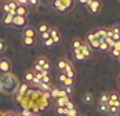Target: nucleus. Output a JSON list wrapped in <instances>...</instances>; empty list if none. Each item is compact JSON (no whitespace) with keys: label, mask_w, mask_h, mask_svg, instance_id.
Here are the masks:
<instances>
[{"label":"nucleus","mask_w":120,"mask_h":116,"mask_svg":"<svg viewBox=\"0 0 120 116\" xmlns=\"http://www.w3.org/2000/svg\"><path fill=\"white\" fill-rule=\"evenodd\" d=\"M106 29L108 28H97V29L93 31L94 32V36H95L99 42H104L106 39Z\"/></svg>","instance_id":"nucleus-10"},{"label":"nucleus","mask_w":120,"mask_h":116,"mask_svg":"<svg viewBox=\"0 0 120 116\" xmlns=\"http://www.w3.org/2000/svg\"><path fill=\"white\" fill-rule=\"evenodd\" d=\"M17 7H18V3L15 0H6L3 3V12L4 14H10V12H14L15 14Z\"/></svg>","instance_id":"nucleus-4"},{"label":"nucleus","mask_w":120,"mask_h":116,"mask_svg":"<svg viewBox=\"0 0 120 116\" xmlns=\"http://www.w3.org/2000/svg\"><path fill=\"white\" fill-rule=\"evenodd\" d=\"M93 101V95L90 93H87V94H84V102H87V104H90Z\"/></svg>","instance_id":"nucleus-33"},{"label":"nucleus","mask_w":120,"mask_h":116,"mask_svg":"<svg viewBox=\"0 0 120 116\" xmlns=\"http://www.w3.org/2000/svg\"><path fill=\"white\" fill-rule=\"evenodd\" d=\"M77 1H79V3H82V4H84V6H86V4H87V1H88V0H77Z\"/></svg>","instance_id":"nucleus-46"},{"label":"nucleus","mask_w":120,"mask_h":116,"mask_svg":"<svg viewBox=\"0 0 120 116\" xmlns=\"http://www.w3.org/2000/svg\"><path fill=\"white\" fill-rule=\"evenodd\" d=\"M6 48H7V44H6V42H4L3 39H0V53H3Z\"/></svg>","instance_id":"nucleus-34"},{"label":"nucleus","mask_w":120,"mask_h":116,"mask_svg":"<svg viewBox=\"0 0 120 116\" xmlns=\"http://www.w3.org/2000/svg\"><path fill=\"white\" fill-rule=\"evenodd\" d=\"M15 15H19V17H28V7L26 6H21L18 4L17 10H15Z\"/></svg>","instance_id":"nucleus-14"},{"label":"nucleus","mask_w":120,"mask_h":116,"mask_svg":"<svg viewBox=\"0 0 120 116\" xmlns=\"http://www.w3.org/2000/svg\"><path fill=\"white\" fill-rule=\"evenodd\" d=\"M22 36H25V37H35V39H37V29L32 28V26H26V28L24 29V32H22Z\"/></svg>","instance_id":"nucleus-12"},{"label":"nucleus","mask_w":120,"mask_h":116,"mask_svg":"<svg viewBox=\"0 0 120 116\" xmlns=\"http://www.w3.org/2000/svg\"><path fill=\"white\" fill-rule=\"evenodd\" d=\"M35 64H36V65H39V66H41V68H43V70H46V72H48V70H50V68H51V64H50L48 58L44 57V55L37 57L36 61H35Z\"/></svg>","instance_id":"nucleus-6"},{"label":"nucleus","mask_w":120,"mask_h":116,"mask_svg":"<svg viewBox=\"0 0 120 116\" xmlns=\"http://www.w3.org/2000/svg\"><path fill=\"white\" fill-rule=\"evenodd\" d=\"M66 116H77V111L76 109H71V111H68Z\"/></svg>","instance_id":"nucleus-43"},{"label":"nucleus","mask_w":120,"mask_h":116,"mask_svg":"<svg viewBox=\"0 0 120 116\" xmlns=\"http://www.w3.org/2000/svg\"><path fill=\"white\" fill-rule=\"evenodd\" d=\"M0 93H3V89H1V86H0Z\"/></svg>","instance_id":"nucleus-48"},{"label":"nucleus","mask_w":120,"mask_h":116,"mask_svg":"<svg viewBox=\"0 0 120 116\" xmlns=\"http://www.w3.org/2000/svg\"><path fill=\"white\" fill-rule=\"evenodd\" d=\"M86 7H87L88 12H91V14H98V12L102 10V1H101V0H93V1H90V3H87Z\"/></svg>","instance_id":"nucleus-3"},{"label":"nucleus","mask_w":120,"mask_h":116,"mask_svg":"<svg viewBox=\"0 0 120 116\" xmlns=\"http://www.w3.org/2000/svg\"><path fill=\"white\" fill-rule=\"evenodd\" d=\"M80 51H82V54L84 55V58L87 59V58H90L91 55H93V48L90 47V44L87 43V42H84L83 44H82V47L79 48Z\"/></svg>","instance_id":"nucleus-8"},{"label":"nucleus","mask_w":120,"mask_h":116,"mask_svg":"<svg viewBox=\"0 0 120 116\" xmlns=\"http://www.w3.org/2000/svg\"><path fill=\"white\" fill-rule=\"evenodd\" d=\"M68 62H69V59H66V58H60L58 62H57V68H58L61 72H64V69H65V66H66Z\"/></svg>","instance_id":"nucleus-19"},{"label":"nucleus","mask_w":120,"mask_h":116,"mask_svg":"<svg viewBox=\"0 0 120 116\" xmlns=\"http://www.w3.org/2000/svg\"><path fill=\"white\" fill-rule=\"evenodd\" d=\"M65 108H66V109H68V111H71V109H75V104H73L72 101H71V100H69V101H68V102H66V105H65Z\"/></svg>","instance_id":"nucleus-38"},{"label":"nucleus","mask_w":120,"mask_h":116,"mask_svg":"<svg viewBox=\"0 0 120 116\" xmlns=\"http://www.w3.org/2000/svg\"><path fill=\"white\" fill-rule=\"evenodd\" d=\"M73 83H75V79L66 77V80L64 81V84H62V86H72V87H73Z\"/></svg>","instance_id":"nucleus-32"},{"label":"nucleus","mask_w":120,"mask_h":116,"mask_svg":"<svg viewBox=\"0 0 120 116\" xmlns=\"http://www.w3.org/2000/svg\"><path fill=\"white\" fill-rule=\"evenodd\" d=\"M65 80H66V75L61 72L60 75H58V81H60V83H62V84H64V81H65Z\"/></svg>","instance_id":"nucleus-36"},{"label":"nucleus","mask_w":120,"mask_h":116,"mask_svg":"<svg viewBox=\"0 0 120 116\" xmlns=\"http://www.w3.org/2000/svg\"><path fill=\"white\" fill-rule=\"evenodd\" d=\"M98 50H99V51H102V53H108L110 48H109L108 43L104 40V42H101V43H99V47H98Z\"/></svg>","instance_id":"nucleus-22"},{"label":"nucleus","mask_w":120,"mask_h":116,"mask_svg":"<svg viewBox=\"0 0 120 116\" xmlns=\"http://www.w3.org/2000/svg\"><path fill=\"white\" fill-rule=\"evenodd\" d=\"M117 59H119V62H120V57H119V58H117Z\"/></svg>","instance_id":"nucleus-51"},{"label":"nucleus","mask_w":120,"mask_h":116,"mask_svg":"<svg viewBox=\"0 0 120 116\" xmlns=\"http://www.w3.org/2000/svg\"><path fill=\"white\" fill-rule=\"evenodd\" d=\"M68 101H69V97H58L55 100V105H57V108H65Z\"/></svg>","instance_id":"nucleus-17"},{"label":"nucleus","mask_w":120,"mask_h":116,"mask_svg":"<svg viewBox=\"0 0 120 116\" xmlns=\"http://www.w3.org/2000/svg\"><path fill=\"white\" fill-rule=\"evenodd\" d=\"M109 51H110L112 57H115V58H119L120 57V50H117V48H110Z\"/></svg>","instance_id":"nucleus-31"},{"label":"nucleus","mask_w":120,"mask_h":116,"mask_svg":"<svg viewBox=\"0 0 120 116\" xmlns=\"http://www.w3.org/2000/svg\"><path fill=\"white\" fill-rule=\"evenodd\" d=\"M110 29H112V32H113V36H112L110 39H113L115 42L120 40V26L119 25H113V26H110Z\"/></svg>","instance_id":"nucleus-16"},{"label":"nucleus","mask_w":120,"mask_h":116,"mask_svg":"<svg viewBox=\"0 0 120 116\" xmlns=\"http://www.w3.org/2000/svg\"><path fill=\"white\" fill-rule=\"evenodd\" d=\"M109 101V93H102L99 95V104H108Z\"/></svg>","instance_id":"nucleus-24"},{"label":"nucleus","mask_w":120,"mask_h":116,"mask_svg":"<svg viewBox=\"0 0 120 116\" xmlns=\"http://www.w3.org/2000/svg\"><path fill=\"white\" fill-rule=\"evenodd\" d=\"M99 112H102V113H108V111H109V106L106 104H99Z\"/></svg>","instance_id":"nucleus-29"},{"label":"nucleus","mask_w":120,"mask_h":116,"mask_svg":"<svg viewBox=\"0 0 120 116\" xmlns=\"http://www.w3.org/2000/svg\"><path fill=\"white\" fill-rule=\"evenodd\" d=\"M22 44L25 47H33L36 44V39L35 37H25V36H22Z\"/></svg>","instance_id":"nucleus-15"},{"label":"nucleus","mask_w":120,"mask_h":116,"mask_svg":"<svg viewBox=\"0 0 120 116\" xmlns=\"http://www.w3.org/2000/svg\"><path fill=\"white\" fill-rule=\"evenodd\" d=\"M0 116H4V113H3V112H0Z\"/></svg>","instance_id":"nucleus-49"},{"label":"nucleus","mask_w":120,"mask_h":116,"mask_svg":"<svg viewBox=\"0 0 120 116\" xmlns=\"http://www.w3.org/2000/svg\"><path fill=\"white\" fill-rule=\"evenodd\" d=\"M41 83L51 86V77H50V75H43V76H41Z\"/></svg>","instance_id":"nucleus-27"},{"label":"nucleus","mask_w":120,"mask_h":116,"mask_svg":"<svg viewBox=\"0 0 120 116\" xmlns=\"http://www.w3.org/2000/svg\"><path fill=\"white\" fill-rule=\"evenodd\" d=\"M48 29H50V25L46 22H41L39 26H37V33L40 35V33H44V32H48Z\"/></svg>","instance_id":"nucleus-21"},{"label":"nucleus","mask_w":120,"mask_h":116,"mask_svg":"<svg viewBox=\"0 0 120 116\" xmlns=\"http://www.w3.org/2000/svg\"><path fill=\"white\" fill-rule=\"evenodd\" d=\"M18 4H21V6H26L28 7V4H29V0H15Z\"/></svg>","instance_id":"nucleus-41"},{"label":"nucleus","mask_w":120,"mask_h":116,"mask_svg":"<svg viewBox=\"0 0 120 116\" xmlns=\"http://www.w3.org/2000/svg\"><path fill=\"white\" fill-rule=\"evenodd\" d=\"M113 48H117V50H120V40L115 42V46H113Z\"/></svg>","instance_id":"nucleus-44"},{"label":"nucleus","mask_w":120,"mask_h":116,"mask_svg":"<svg viewBox=\"0 0 120 116\" xmlns=\"http://www.w3.org/2000/svg\"><path fill=\"white\" fill-rule=\"evenodd\" d=\"M14 17H15V14L14 12H10V14H3V19H1V22L4 23V25H12V21H14Z\"/></svg>","instance_id":"nucleus-13"},{"label":"nucleus","mask_w":120,"mask_h":116,"mask_svg":"<svg viewBox=\"0 0 120 116\" xmlns=\"http://www.w3.org/2000/svg\"><path fill=\"white\" fill-rule=\"evenodd\" d=\"M73 55H75V59H77V61H84L86 59L80 50H73Z\"/></svg>","instance_id":"nucleus-23"},{"label":"nucleus","mask_w":120,"mask_h":116,"mask_svg":"<svg viewBox=\"0 0 120 116\" xmlns=\"http://www.w3.org/2000/svg\"><path fill=\"white\" fill-rule=\"evenodd\" d=\"M76 0H52V7L58 12H69L75 7Z\"/></svg>","instance_id":"nucleus-2"},{"label":"nucleus","mask_w":120,"mask_h":116,"mask_svg":"<svg viewBox=\"0 0 120 116\" xmlns=\"http://www.w3.org/2000/svg\"><path fill=\"white\" fill-rule=\"evenodd\" d=\"M48 32H50V37L54 40V43H55V44L61 43V39H62V36H61V32H60V29H58L57 26H50Z\"/></svg>","instance_id":"nucleus-7"},{"label":"nucleus","mask_w":120,"mask_h":116,"mask_svg":"<svg viewBox=\"0 0 120 116\" xmlns=\"http://www.w3.org/2000/svg\"><path fill=\"white\" fill-rule=\"evenodd\" d=\"M24 77H25V81L26 83H32L33 79H35V70H26Z\"/></svg>","instance_id":"nucleus-20"},{"label":"nucleus","mask_w":120,"mask_h":116,"mask_svg":"<svg viewBox=\"0 0 120 116\" xmlns=\"http://www.w3.org/2000/svg\"><path fill=\"white\" fill-rule=\"evenodd\" d=\"M84 43L83 39H80V37H75L72 40V43H71V46H72L73 50H79L80 47H82V44Z\"/></svg>","instance_id":"nucleus-18"},{"label":"nucleus","mask_w":120,"mask_h":116,"mask_svg":"<svg viewBox=\"0 0 120 116\" xmlns=\"http://www.w3.org/2000/svg\"><path fill=\"white\" fill-rule=\"evenodd\" d=\"M28 23V18L26 17H19V15H15L14 17V21H12V25L14 26H18V28H24Z\"/></svg>","instance_id":"nucleus-11"},{"label":"nucleus","mask_w":120,"mask_h":116,"mask_svg":"<svg viewBox=\"0 0 120 116\" xmlns=\"http://www.w3.org/2000/svg\"><path fill=\"white\" fill-rule=\"evenodd\" d=\"M108 113H109V115H112V116H117L120 113V108H116V106H109Z\"/></svg>","instance_id":"nucleus-25"},{"label":"nucleus","mask_w":120,"mask_h":116,"mask_svg":"<svg viewBox=\"0 0 120 116\" xmlns=\"http://www.w3.org/2000/svg\"><path fill=\"white\" fill-rule=\"evenodd\" d=\"M64 90L66 91L68 95H71V94L73 93V87H72V86H64Z\"/></svg>","instance_id":"nucleus-37"},{"label":"nucleus","mask_w":120,"mask_h":116,"mask_svg":"<svg viewBox=\"0 0 120 116\" xmlns=\"http://www.w3.org/2000/svg\"><path fill=\"white\" fill-rule=\"evenodd\" d=\"M32 116H37V113H33V115H32Z\"/></svg>","instance_id":"nucleus-50"},{"label":"nucleus","mask_w":120,"mask_h":116,"mask_svg":"<svg viewBox=\"0 0 120 116\" xmlns=\"http://www.w3.org/2000/svg\"><path fill=\"white\" fill-rule=\"evenodd\" d=\"M117 83H119V87H120V75H119V77H117Z\"/></svg>","instance_id":"nucleus-47"},{"label":"nucleus","mask_w":120,"mask_h":116,"mask_svg":"<svg viewBox=\"0 0 120 116\" xmlns=\"http://www.w3.org/2000/svg\"><path fill=\"white\" fill-rule=\"evenodd\" d=\"M40 39H41V42H44V40L50 39V32H44V33H40Z\"/></svg>","instance_id":"nucleus-35"},{"label":"nucleus","mask_w":120,"mask_h":116,"mask_svg":"<svg viewBox=\"0 0 120 116\" xmlns=\"http://www.w3.org/2000/svg\"><path fill=\"white\" fill-rule=\"evenodd\" d=\"M19 80L17 76H14L12 73H3L0 76V86L3 89V93H14L18 90L19 87Z\"/></svg>","instance_id":"nucleus-1"},{"label":"nucleus","mask_w":120,"mask_h":116,"mask_svg":"<svg viewBox=\"0 0 120 116\" xmlns=\"http://www.w3.org/2000/svg\"><path fill=\"white\" fill-rule=\"evenodd\" d=\"M99 43H101V42H99L98 39H94V40H93V42H90L88 44H90V47H91V48H95V50H98V47H99Z\"/></svg>","instance_id":"nucleus-28"},{"label":"nucleus","mask_w":120,"mask_h":116,"mask_svg":"<svg viewBox=\"0 0 120 116\" xmlns=\"http://www.w3.org/2000/svg\"><path fill=\"white\" fill-rule=\"evenodd\" d=\"M62 73H65L66 75V77H71V79H75V75H76V70H75V66H73V64L69 61L68 64H66V66H65V69Z\"/></svg>","instance_id":"nucleus-9"},{"label":"nucleus","mask_w":120,"mask_h":116,"mask_svg":"<svg viewBox=\"0 0 120 116\" xmlns=\"http://www.w3.org/2000/svg\"><path fill=\"white\" fill-rule=\"evenodd\" d=\"M57 112H58L60 115H66V113H68V109H66V108H57Z\"/></svg>","instance_id":"nucleus-40"},{"label":"nucleus","mask_w":120,"mask_h":116,"mask_svg":"<svg viewBox=\"0 0 120 116\" xmlns=\"http://www.w3.org/2000/svg\"><path fill=\"white\" fill-rule=\"evenodd\" d=\"M50 95H51L52 98H55V100H57V98L60 97V89H58V87H52V89H51V91H50Z\"/></svg>","instance_id":"nucleus-26"},{"label":"nucleus","mask_w":120,"mask_h":116,"mask_svg":"<svg viewBox=\"0 0 120 116\" xmlns=\"http://www.w3.org/2000/svg\"><path fill=\"white\" fill-rule=\"evenodd\" d=\"M12 64L8 58H0V73H11Z\"/></svg>","instance_id":"nucleus-5"},{"label":"nucleus","mask_w":120,"mask_h":116,"mask_svg":"<svg viewBox=\"0 0 120 116\" xmlns=\"http://www.w3.org/2000/svg\"><path fill=\"white\" fill-rule=\"evenodd\" d=\"M54 44H55V43H54V40H52L51 37H50V39H47V40H44V42H43V46H44V47H52Z\"/></svg>","instance_id":"nucleus-30"},{"label":"nucleus","mask_w":120,"mask_h":116,"mask_svg":"<svg viewBox=\"0 0 120 116\" xmlns=\"http://www.w3.org/2000/svg\"><path fill=\"white\" fill-rule=\"evenodd\" d=\"M117 116H119V115H117Z\"/></svg>","instance_id":"nucleus-53"},{"label":"nucleus","mask_w":120,"mask_h":116,"mask_svg":"<svg viewBox=\"0 0 120 116\" xmlns=\"http://www.w3.org/2000/svg\"><path fill=\"white\" fill-rule=\"evenodd\" d=\"M33 113H32V111H29V109H24L22 112H21V115L19 116H32Z\"/></svg>","instance_id":"nucleus-39"},{"label":"nucleus","mask_w":120,"mask_h":116,"mask_svg":"<svg viewBox=\"0 0 120 116\" xmlns=\"http://www.w3.org/2000/svg\"><path fill=\"white\" fill-rule=\"evenodd\" d=\"M39 1H40V0H29V4H28V6H32V7H37Z\"/></svg>","instance_id":"nucleus-42"},{"label":"nucleus","mask_w":120,"mask_h":116,"mask_svg":"<svg viewBox=\"0 0 120 116\" xmlns=\"http://www.w3.org/2000/svg\"><path fill=\"white\" fill-rule=\"evenodd\" d=\"M119 1H120V0H119Z\"/></svg>","instance_id":"nucleus-54"},{"label":"nucleus","mask_w":120,"mask_h":116,"mask_svg":"<svg viewBox=\"0 0 120 116\" xmlns=\"http://www.w3.org/2000/svg\"><path fill=\"white\" fill-rule=\"evenodd\" d=\"M4 116H17V113H14V112H11V111H10V112H6V113H4Z\"/></svg>","instance_id":"nucleus-45"},{"label":"nucleus","mask_w":120,"mask_h":116,"mask_svg":"<svg viewBox=\"0 0 120 116\" xmlns=\"http://www.w3.org/2000/svg\"><path fill=\"white\" fill-rule=\"evenodd\" d=\"M17 116H18V115H17Z\"/></svg>","instance_id":"nucleus-52"}]
</instances>
